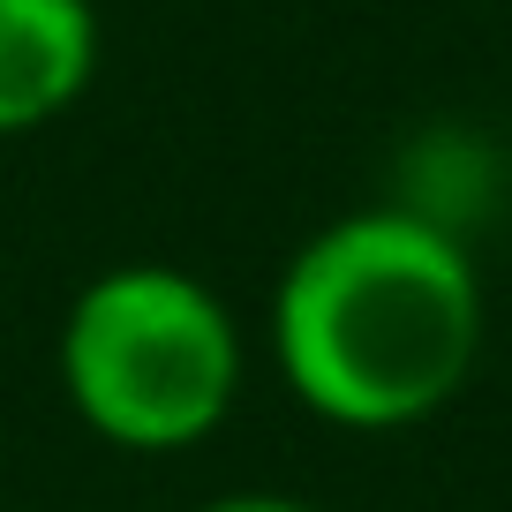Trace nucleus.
I'll list each match as a JSON object with an SVG mask.
<instances>
[{
    "label": "nucleus",
    "instance_id": "nucleus-1",
    "mask_svg": "<svg viewBox=\"0 0 512 512\" xmlns=\"http://www.w3.org/2000/svg\"><path fill=\"white\" fill-rule=\"evenodd\" d=\"M490 339L475 241L407 204H354L287 249L264 354L309 422L392 437L445 415Z\"/></svg>",
    "mask_w": 512,
    "mask_h": 512
},
{
    "label": "nucleus",
    "instance_id": "nucleus-2",
    "mask_svg": "<svg viewBox=\"0 0 512 512\" xmlns=\"http://www.w3.org/2000/svg\"><path fill=\"white\" fill-rule=\"evenodd\" d=\"M53 377L106 452L181 460L234 422L249 392V324L189 264L121 256L68 294Z\"/></svg>",
    "mask_w": 512,
    "mask_h": 512
},
{
    "label": "nucleus",
    "instance_id": "nucleus-3",
    "mask_svg": "<svg viewBox=\"0 0 512 512\" xmlns=\"http://www.w3.org/2000/svg\"><path fill=\"white\" fill-rule=\"evenodd\" d=\"M106 61L98 0H0V144L76 113Z\"/></svg>",
    "mask_w": 512,
    "mask_h": 512
},
{
    "label": "nucleus",
    "instance_id": "nucleus-4",
    "mask_svg": "<svg viewBox=\"0 0 512 512\" xmlns=\"http://www.w3.org/2000/svg\"><path fill=\"white\" fill-rule=\"evenodd\" d=\"M497 189H505V159H497L490 136H475V128H437V136H422L400 159V196H392V204L422 211V219H437L445 234L467 241L475 219L497 204Z\"/></svg>",
    "mask_w": 512,
    "mask_h": 512
},
{
    "label": "nucleus",
    "instance_id": "nucleus-5",
    "mask_svg": "<svg viewBox=\"0 0 512 512\" xmlns=\"http://www.w3.org/2000/svg\"><path fill=\"white\" fill-rule=\"evenodd\" d=\"M196 512H324V505L317 497H294V490H219Z\"/></svg>",
    "mask_w": 512,
    "mask_h": 512
}]
</instances>
